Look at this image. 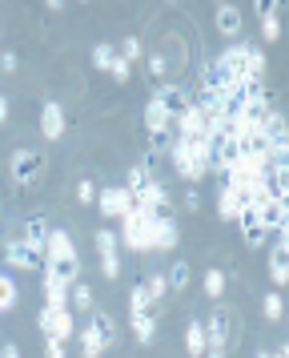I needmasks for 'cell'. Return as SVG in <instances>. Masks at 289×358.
<instances>
[{"instance_id":"1","label":"cell","mask_w":289,"mask_h":358,"mask_svg":"<svg viewBox=\"0 0 289 358\" xmlns=\"http://www.w3.org/2000/svg\"><path fill=\"white\" fill-rule=\"evenodd\" d=\"M80 274V258H77V245L68 238V229H48V242H45V278H57L64 286H73Z\"/></svg>"},{"instance_id":"2","label":"cell","mask_w":289,"mask_h":358,"mask_svg":"<svg viewBox=\"0 0 289 358\" xmlns=\"http://www.w3.org/2000/svg\"><path fill=\"white\" fill-rule=\"evenodd\" d=\"M169 162L177 165V173H181V178H189V181H197V178H205V173H209L205 145H193V141H181V137L169 145Z\"/></svg>"},{"instance_id":"3","label":"cell","mask_w":289,"mask_h":358,"mask_svg":"<svg viewBox=\"0 0 289 358\" xmlns=\"http://www.w3.org/2000/svg\"><path fill=\"white\" fill-rule=\"evenodd\" d=\"M121 222H125V229H121V242H125L128 250H137V254L153 250V222H149V213H144V210H128Z\"/></svg>"},{"instance_id":"4","label":"cell","mask_w":289,"mask_h":358,"mask_svg":"<svg viewBox=\"0 0 289 358\" xmlns=\"http://www.w3.org/2000/svg\"><path fill=\"white\" fill-rule=\"evenodd\" d=\"M8 169H13L16 185H32V181L45 173V153H40V149H16Z\"/></svg>"},{"instance_id":"5","label":"cell","mask_w":289,"mask_h":358,"mask_svg":"<svg viewBox=\"0 0 289 358\" xmlns=\"http://www.w3.org/2000/svg\"><path fill=\"white\" fill-rule=\"evenodd\" d=\"M149 222H153V250H173V245H177V217H173V206L149 210Z\"/></svg>"},{"instance_id":"6","label":"cell","mask_w":289,"mask_h":358,"mask_svg":"<svg viewBox=\"0 0 289 358\" xmlns=\"http://www.w3.org/2000/svg\"><path fill=\"white\" fill-rule=\"evenodd\" d=\"M40 330H45V338L68 342V338H73V330H77V322H73V314H68V310L45 306V310H40Z\"/></svg>"},{"instance_id":"7","label":"cell","mask_w":289,"mask_h":358,"mask_svg":"<svg viewBox=\"0 0 289 358\" xmlns=\"http://www.w3.org/2000/svg\"><path fill=\"white\" fill-rule=\"evenodd\" d=\"M209 129H213V121H209V117L201 113V109H193V105H189V113H185V117H177V137H181V141L205 145Z\"/></svg>"},{"instance_id":"8","label":"cell","mask_w":289,"mask_h":358,"mask_svg":"<svg viewBox=\"0 0 289 358\" xmlns=\"http://www.w3.org/2000/svg\"><path fill=\"white\" fill-rule=\"evenodd\" d=\"M153 101H157L161 109H165V117H169V121L185 117V113H189V105H193V101L185 97V89H181V85H157Z\"/></svg>"},{"instance_id":"9","label":"cell","mask_w":289,"mask_h":358,"mask_svg":"<svg viewBox=\"0 0 289 358\" xmlns=\"http://www.w3.org/2000/svg\"><path fill=\"white\" fill-rule=\"evenodd\" d=\"M249 206V185H225L221 189V197H217V213H221L225 222H237V213Z\"/></svg>"},{"instance_id":"10","label":"cell","mask_w":289,"mask_h":358,"mask_svg":"<svg viewBox=\"0 0 289 358\" xmlns=\"http://www.w3.org/2000/svg\"><path fill=\"white\" fill-rule=\"evenodd\" d=\"M101 213L105 217H125L128 210H133V197H128V189L125 185H109V189H101Z\"/></svg>"},{"instance_id":"11","label":"cell","mask_w":289,"mask_h":358,"mask_svg":"<svg viewBox=\"0 0 289 358\" xmlns=\"http://www.w3.org/2000/svg\"><path fill=\"white\" fill-rule=\"evenodd\" d=\"M4 262H8V266H16V270H36V266L45 262V254H36L29 242H20V238H16V242L4 245Z\"/></svg>"},{"instance_id":"12","label":"cell","mask_w":289,"mask_h":358,"mask_svg":"<svg viewBox=\"0 0 289 358\" xmlns=\"http://www.w3.org/2000/svg\"><path fill=\"white\" fill-rule=\"evenodd\" d=\"M237 222H241V234H245V242L253 245H265V238H269V234H265V226H261V217H257V210L253 206H245V210L237 213Z\"/></svg>"},{"instance_id":"13","label":"cell","mask_w":289,"mask_h":358,"mask_svg":"<svg viewBox=\"0 0 289 358\" xmlns=\"http://www.w3.org/2000/svg\"><path fill=\"white\" fill-rule=\"evenodd\" d=\"M40 133H45L48 141L64 137V109L57 105V101H48L45 109H40Z\"/></svg>"},{"instance_id":"14","label":"cell","mask_w":289,"mask_h":358,"mask_svg":"<svg viewBox=\"0 0 289 358\" xmlns=\"http://www.w3.org/2000/svg\"><path fill=\"white\" fill-rule=\"evenodd\" d=\"M253 210H257V217H261L265 234H273V229L286 234V206H281V201H261V206H253Z\"/></svg>"},{"instance_id":"15","label":"cell","mask_w":289,"mask_h":358,"mask_svg":"<svg viewBox=\"0 0 289 358\" xmlns=\"http://www.w3.org/2000/svg\"><path fill=\"white\" fill-rule=\"evenodd\" d=\"M245 57H249V45H229L217 61L225 65V73H229L233 81H241V77H245Z\"/></svg>"},{"instance_id":"16","label":"cell","mask_w":289,"mask_h":358,"mask_svg":"<svg viewBox=\"0 0 289 358\" xmlns=\"http://www.w3.org/2000/svg\"><path fill=\"white\" fill-rule=\"evenodd\" d=\"M20 242H29L36 254H45V242H48V222L40 217V213H32L29 222H24V238Z\"/></svg>"},{"instance_id":"17","label":"cell","mask_w":289,"mask_h":358,"mask_svg":"<svg viewBox=\"0 0 289 358\" xmlns=\"http://www.w3.org/2000/svg\"><path fill=\"white\" fill-rule=\"evenodd\" d=\"M269 278H273V286H286V282H289V245H273Z\"/></svg>"},{"instance_id":"18","label":"cell","mask_w":289,"mask_h":358,"mask_svg":"<svg viewBox=\"0 0 289 358\" xmlns=\"http://www.w3.org/2000/svg\"><path fill=\"white\" fill-rule=\"evenodd\" d=\"M89 326H93V334L105 342V346L117 342V326H112V318L105 314V310H93V314H89Z\"/></svg>"},{"instance_id":"19","label":"cell","mask_w":289,"mask_h":358,"mask_svg":"<svg viewBox=\"0 0 289 358\" xmlns=\"http://www.w3.org/2000/svg\"><path fill=\"white\" fill-rule=\"evenodd\" d=\"M185 350H189L193 358H201L209 350V338H205V322H197L193 318L189 322V330H185Z\"/></svg>"},{"instance_id":"20","label":"cell","mask_w":289,"mask_h":358,"mask_svg":"<svg viewBox=\"0 0 289 358\" xmlns=\"http://www.w3.org/2000/svg\"><path fill=\"white\" fill-rule=\"evenodd\" d=\"M169 125H173V121L165 117V109H161L157 101H149V109H144V129H149V137H153V133H169Z\"/></svg>"},{"instance_id":"21","label":"cell","mask_w":289,"mask_h":358,"mask_svg":"<svg viewBox=\"0 0 289 358\" xmlns=\"http://www.w3.org/2000/svg\"><path fill=\"white\" fill-rule=\"evenodd\" d=\"M225 334H229V322H225V310H217V314H213V318L205 322L209 346H221V350H225Z\"/></svg>"},{"instance_id":"22","label":"cell","mask_w":289,"mask_h":358,"mask_svg":"<svg viewBox=\"0 0 289 358\" xmlns=\"http://www.w3.org/2000/svg\"><path fill=\"white\" fill-rule=\"evenodd\" d=\"M16 302H20V290H16V278H13V274H0V314H8V310H16Z\"/></svg>"},{"instance_id":"23","label":"cell","mask_w":289,"mask_h":358,"mask_svg":"<svg viewBox=\"0 0 289 358\" xmlns=\"http://www.w3.org/2000/svg\"><path fill=\"white\" fill-rule=\"evenodd\" d=\"M217 29H221L225 36H237L241 33V13L233 8V4H221V8H217Z\"/></svg>"},{"instance_id":"24","label":"cell","mask_w":289,"mask_h":358,"mask_svg":"<svg viewBox=\"0 0 289 358\" xmlns=\"http://www.w3.org/2000/svg\"><path fill=\"white\" fill-rule=\"evenodd\" d=\"M45 306H61L68 310V286L57 278H45Z\"/></svg>"},{"instance_id":"25","label":"cell","mask_w":289,"mask_h":358,"mask_svg":"<svg viewBox=\"0 0 289 358\" xmlns=\"http://www.w3.org/2000/svg\"><path fill=\"white\" fill-rule=\"evenodd\" d=\"M149 181H153V173H149L144 165H133V169H128V178H125V189H128V197H137V194L144 189V185H149Z\"/></svg>"},{"instance_id":"26","label":"cell","mask_w":289,"mask_h":358,"mask_svg":"<svg viewBox=\"0 0 289 358\" xmlns=\"http://www.w3.org/2000/svg\"><path fill=\"white\" fill-rule=\"evenodd\" d=\"M261 73H265V52L257 49V45H249V57H245V77L261 81Z\"/></svg>"},{"instance_id":"27","label":"cell","mask_w":289,"mask_h":358,"mask_svg":"<svg viewBox=\"0 0 289 358\" xmlns=\"http://www.w3.org/2000/svg\"><path fill=\"white\" fill-rule=\"evenodd\" d=\"M261 314H265L269 322H277V318L286 314V302H281V294H277V290H273V294H265V298H261Z\"/></svg>"},{"instance_id":"28","label":"cell","mask_w":289,"mask_h":358,"mask_svg":"<svg viewBox=\"0 0 289 358\" xmlns=\"http://www.w3.org/2000/svg\"><path fill=\"white\" fill-rule=\"evenodd\" d=\"M165 282H169V290H185L189 286V262H177L173 270L165 274Z\"/></svg>"},{"instance_id":"29","label":"cell","mask_w":289,"mask_h":358,"mask_svg":"<svg viewBox=\"0 0 289 358\" xmlns=\"http://www.w3.org/2000/svg\"><path fill=\"white\" fill-rule=\"evenodd\" d=\"M153 314H133V334H137V342H149L153 338Z\"/></svg>"},{"instance_id":"30","label":"cell","mask_w":289,"mask_h":358,"mask_svg":"<svg viewBox=\"0 0 289 358\" xmlns=\"http://www.w3.org/2000/svg\"><path fill=\"white\" fill-rule=\"evenodd\" d=\"M144 294H149V302H161V298L169 294V282H165V274H149V282H144Z\"/></svg>"},{"instance_id":"31","label":"cell","mask_w":289,"mask_h":358,"mask_svg":"<svg viewBox=\"0 0 289 358\" xmlns=\"http://www.w3.org/2000/svg\"><path fill=\"white\" fill-rule=\"evenodd\" d=\"M68 302H73L77 310H89V314H93V290H89V286H80V282L68 290Z\"/></svg>"},{"instance_id":"32","label":"cell","mask_w":289,"mask_h":358,"mask_svg":"<svg viewBox=\"0 0 289 358\" xmlns=\"http://www.w3.org/2000/svg\"><path fill=\"white\" fill-rule=\"evenodd\" d=\"M117 245H121V238L112 229H96V254H117Z\"/></svg>"},{"instance_id":"33","label":"cell","mask_w":289,"mask_h":358,"mask_svg":"<svg viewBox=\"0 0 289 358\" xmlns=\"http://www.w3.org/2000/svg\"><path fill=\"white\" fill-rule=\"evenodd\" d=\"M80 342H84V355H89V358H101L105 342H101V338L93 334V326H84V330H80Z\"/></svg>"},{"instance_id":"34","label":"cell","mask_w":289,"mask_h":358,"mask_svg":"<svg viewBox=\"0 0 289 358\" xmlns=\"http://www.w3.org/2000/svg\"><path fill=\"white\" fill-rule=\"evenodd\" d=\"M221 290H225V274L221 270H205V294L209 298H221Z\"/></svg>"},{"instance_id":"35","label":"cell","mask_w":289,"mask_h":358,"mask_svg":"<svg viewBox=\"0 0 289 358\" xmlns=\"http://www.w3.org/2000/svg\"><path fill=\"white\" fill-rule=\"evenodd\" d=\"M128 302H133V310H128V314H149V310H153V302H149L144 286H133V298H128Z\"/></svg>"},{"instance_id":"36","label":"cell","mask_w":289,"mask_h":358,"mask_svg":"<svg viewBox=\"0 0 289 358\" xmlns=\"http://www.w3.org/2000/svg\"><path fill=\"white\" fill-rule=\"evenodd\" d=\"M261 36H265V41H277V36H281V20H277V13H265V17H261Z\"/></svg>"},{"instance_id":"37","label":"cell","mask_w":289,"mask_h":358,"mask_svg":"<svg viewBox=\"0 0 289 358\" xmlns=\"http://www.w3.org/2000/svg\"><path fill=\"white\" fill-rule=\"evenodd\" d=\"M112 61H117V49H112V45H96L93 49V65L96 69H109Z\"/></svg>"},{"instance_id":"38","label":"cell","mask_w":289,"mask_h":358,"mask_svg":"<svg viewBox=\"0 0 289 358\" xmlns=\"http://www.w3.org/2000/svg\"><path fill=\"white\" fill-rule=\"evenodd\" d=\"M117 57H121V61H128V65H133V61L141 57V41H137V36H125V45L117 49Z\"/></svg>"},{"instance_id":"39","label":"cell","mask_w":289,"mask_h":358,"mask_svg":"<svg viewBox=\"0 0 289 358\" xmlns=\"http://www.w3.org/2000/svg\"><path fill=\"white\" fill-rule=\"evenodd\" d=\"M101 274L105 278H121V254H101Z\"/></svg>"},{"instance_id":"40","label":"cell","mask_w":289,"mask_h":358,"mask_svg":"<svg viewBox=\"0 0 289 358\" xmlns=\"http://www.w3.org/2000/svg\"><path fill=\"white\" fill-rule=\"evenodd\" d=\"M109 73H112V81H117V85H125L128 77H133V65H128V61H121V57H117V61H112V65H109Z\"/></svg>"},{"instance_id":"41","label":"cell","mask_w":289,"mask_h":358,"mask_svg":"<svg viewBox=\"0 0 289 358\" xmlns=\"http://www.w3.org/2000/svg\"><path fill=\"white\" fill-rule=\"evenodd\" d=\"M77 197H80V206H93V201H96L93 181H80V185H77Z\"/></svg>"},{"instance_id":"42","label":"cell","mask_w":289,"mask_h":358,"mask_svg":"<svg viewBox=\"0 0 289 358\" xmlns=\"http://www.w3.org/2000/svg\"><path fill=\"white\" fill-rule=\"evenodd\" d=\"M45 358H68L64 342H61V338H48V342H45Z\"/></svg>"},{"instance_id":"43","label":"cell","mask_w":289,"mask_h":358,"mask_svg":"<svg viewBox=\"0 0 289 358\" xmlns=\"http://www.w3.org/2000/svg\"><path fill=\"white\" fill-rule=\"evenodd\" d=\"M165 57H161V52H153V57H149V73H153V77H165Z\"/></svg>"},{"instance_id":"44","label":"cell","mask_w":289,"mask_h":358,"mask_svg":"<svg viewBox=\"0 0 289 358\" xmlns=\"http://www.w3.org/2000/svg\"><path fill=\"white\" fill-rule=\"evenodd\" d=\"M16 65H20L16 52H0V69H4V73H16Z\"/></svg>"},{"instance_id":"45","label":"cell","mask_w":289,"mask_h":358,"mask_svg":"<svg viewBox=\"0 0 289 358\" xmlns=\"http://www.w3.org/2000/svg\"><path fill=\"white\" fill-rule=\"evenodd\" d=\"M253 358H289V350H286V346H281V350H277V355H273V350H257Z\"/></svg>"},{"instance_id":"46","label":"cell","mask_w":289,"mask_h":358,"mask_svg":"<svg viewBox=\"0 0 289 358\" xmlns=\"http://www.w3.org/2000/svg\"><path fill=\"white\" fill-rule=\"evenodd\" d=\"M0 358H20V350H16L13 342H4V346H0Z\"/></svg>"},{"instance_id":"47","label":"cell","mask_w":289,"mask_h":358,"mask_svg":"<svg viewBox=\"0 0 289 358\" xmlns=\"http://www.w3.org/2000/svg\"><path fill=\"white\" fill-rule=\"evenodd\" d=\"M185 206H189V210H197V206H201V194H197V189H189V194H185Z\"/></svg>"},{"instance_id":"48","label":"cell","mask_w":289,"mask_h":358,"mask_svg":"<svg viewBox=\"0 0 289 358\" xmlns=\"http://www.w3.org/2000/svg\"><path fill=\"white\" fill-rule=\"evenodd\" d=\"M8 121V97H0V125Z\"/></svg>"},{"instance_id":"49","label":"cell","mask_w":289,"mask_h":358,"mask_svg":"<svg viewBox=\"0 0 289 358\" xmlns=\"http://www.w3.org/2000/svg\"><path fill=\"white\" fill-rule=\"evenodd\" d=\"M205 355H209V358H225V350H221V346H209Z\"/></svg>"},{"instance_id":"50","label":"cell","mask_w":289,"mask_h":358,"mask_svg":"<svg viewBox=\"0 0 289 358\" xmlns=\"http://www.w3.org/2000/svg\"><path fill=\"white\" fill-rule=\"evenodd\" d=\"M0 217H4V210H0Z\"/></svg>"},{"instance_id":"51","label":"cell","mask_w":289,"mask_h":358,"mask_svg":"<svg viewBox=\"0 0 289 358\" xmlns=\"http://www.w3.org/2000/svg\"><path fill=\"white\" fill-rule=\"evenodd\" d=\"M84 358H89V355H84Z\"/></svg>"}]
</instances>
